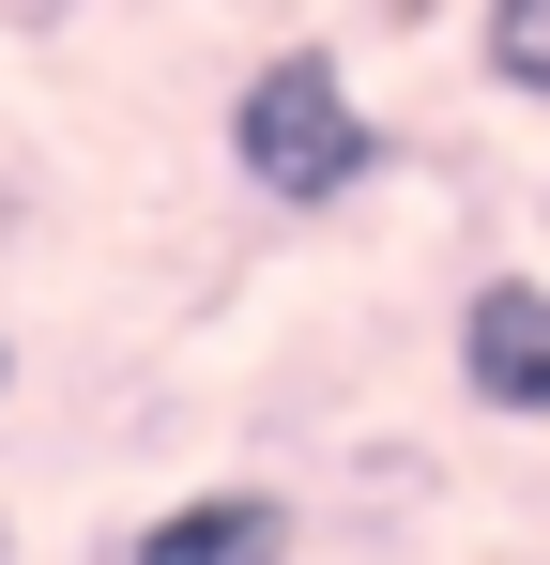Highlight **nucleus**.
<instances>
[{"instance_id": "nucleus-7", "label": "nucleus", "mask_w": 550, "mask_h": 565, "mask_svg": "<svg viewBox=\"0 0 550 565\" xmlns=\"http://www.w3.org/2000/svg\"><path fill=\"white\" fill-rule=\"evenodd\" d=\"M0 413H15V321H0Z\"/></svg>"}, {"instance_id": "nucleus-6", "label": "nucleus", "mask_w": 550, "mask_h": 565, "mask_svg": "<svg viewBox=\"0 0 550 565\" xmlns=\"http://www.w3.org/2000/svg\"><path fill=\"white\" fill-rule=\"evenodd\" d=\"M458 0H367V31H444Z\"/></svg>"}, {"instance_id": "nucleus-4", "label": "nucleus", "mask_w": 550, "mask_h": 565, "mask_svg": "<svg viewBox=\"0 0 550 565\" xmlns=\"http://www.w3.org/2000/svg\"><path fill=\"white\" fill-rule=\"evenodd\" d=\"M474 77L489 107H550V0H474Z\"/></svg>"}, {"instance_id": "nucleus-5", "label": "nucleus", "mask_w": 550, "mask_h": 565, "mask_svg": "<svg viewBox=\"0 0 550 565\" xmlns=\"http://www.w3.org/2000/svg\"><path fill=\"white\" fill-rule=\"evenodd\" d=\"M31 230H46V153L0 122V245H31Z\"/></svg>"}, {"instance_id": "nucleus-1", "label": "nucleus", "mask_w": 550, "mask_h": 565, "mask_svg": "<svg viewBox=\"0 0 550 565\" xmlns=\"http://www.w3.org/2000/svg\"><path fill=\"white\" fill-rule=\"evenodd\" d=\"M214 169H230L245 214H275V230H337L352 199L398 184V122L367 107V77L321 31H290V46H261V62L214 93Z\"/></svg>"}, {"instance_id": "nucleus-3", "label": "nucleus", "mask_w": 550, "mask_h": 565, "mask_svg": "<svg viewBox=\"0 0 550 565\" xmlns=\"http://www.w3.org/2000/svg\"><path fill=\"white\" fill-rule=\"evenodd\" d=\"M290 551H306V504H290L275 473H199V489H169L107 565H290Z\"/></svg>"}, {"instance_id": "nucleus-2", "label": "nucleus", "mask_w": 550, "mask_h": 565, "mask_svg": "<svg viewBox=\"0 0 550 565\" xmlns=\"http://www.w3.org/2000/svg\"><path fill=\"white\" fill-rule=\"evenodd\" d=\"M444 367L489 428H550V276L536 260H489L444 321Z\"/></svg>"}]
</instances>
